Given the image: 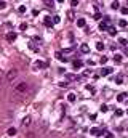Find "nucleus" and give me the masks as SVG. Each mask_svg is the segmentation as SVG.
Returning <instances> with one entry per match:
<instances>
[{"mask_svg": "<svg viewBox=\"0 0 128 138\" xmlns=\"http://www.w3.org/2000/svg\"><path fill=\"white\" fill-rule=\"evenodd\" d=\"M16 2H19V0H16Z\"/></svg>", "mask_w": 128, "mask_h": 138, "instance_id": "49530a36", "label": "nucleus"}, {"mask_svg": "<svg viewBox=\"0 0 128 138\" xmlns=\"http://www.w3.org/2000/svg\"><path fill=\"white\" fill-rule=\"evenodd\" d=\"M5 8H7V2L0 0V10H5Z\"/></svg>", "mask_w": 128, "mask_h": 138, "instance_id": "c756f323", "label": "nucleus"}, {"mask_svg": "<svg viewBox=\"0 0 128 138\" xmlns=\"http://www.w3.org/2000/svg\"><path fill=\"white\" fill-rule=\"evenodd\" d=\"M16 77H18V69H10L8 74H7V79H8L10 82H13Z\"/></svg>", "mask_w": 128, "mask_h": 138, "instance_id": "7ed1b4c3", "label": "nucleus"}, {"mask_svg": "<svg viewBox=\"0 0 128 138\" xmlns=\"http://www.w3.org/2000/svg\"><path fill=\"white\" fill-rule=\"evenodd\" d=\"M88 66H94V61L93 59H88Z\"/></svg>", "mask_w": 128, "mask_h": 138, "instance_id": "a19ab883", "label": "nucleus"}, {"mask_svg": "<svg viewBox=\"0 0 128 138\" xmlns=\"http://www.w3.org/2000/svg\"><path fill=\"white\" fill-rule=\"evenodd\" d=\"M107 61H109V58H107V56H102V58H101V64H106V63H107Z\"/></svg>", "mask_w": 128, "mask_h": 138, "instance_id": "cd10ccee", "label": "nucleus"}, {"mask_svg": "<svg viewBox=\"0 0 128 138\" xmlns=\"http://www.w3.org/2000/svg\"><path fill=\"white\" fill-rule=\"evenodd\" d=\"M0 90H2V75H0Z\"/></svg>", "mask_w": 128, "mask_h": 138, "instance_id": "c03bdc74", "label": "nucleus"}, {"mask_svg": "<svg viewBox=\"0 0 128 138\" xmlns=\"http://www.w3.org/2000/svg\"><path fill=\"white\" fill-rule=\"evenodd\" d=\"M106 138H114V135H112V133H107V135H106Z\"/></svg>", "mask_w": 128, "mask_h": 138, "instance_id": "37998d69", "label": "nucleus"}, {"mask_svg": "<svg viewBox=\"0 0 128 138\" xmlns=\"http://www.w3.org/2000/svg\"><path fill=\"white\" fill-rule=\"evenodd\" d=\"M72 66H74L75 71H77V69H82V67H83V61H82V59H74Z\"/></svg>", "mask_w": 128, "mask_h": 138, "instance_id": "423d86ee", "label": "nucleus"}, {"mask_svg": "<svg viewBox=\"0 0 128 138\" xmlns=\"http://www.w3.org/2000/svg\"><path fill=\"white\" fill-rule=\"evenodd\" d=\"M45 67H46V63H45V61H40V59H37L35 63H34V69H35V71L45 69Z\"/></svg>", "mask_w": 128, "mask_h": 138, "instance_id": "20e7f679", "label": "nucleus"}, {"mask_svg": "<svg viewBox=\"0 0 128 138\" xmlns=\"http://www.w3.org/2000/svg\"><path fill=\"white\" fill-rule=\"evenodd\" d=\"M112 67H102L101 69V75H109V74H112Z\"/></svg>", "mask_w": 128, "mask_h": 138, "instance_id": "1a4fd4ad", "label": "nucleus"}, {"mask_svg": "<svg viewBox=\"0 0 128 138\" xmlns=\"http://www.w3.org/2000/svg\"><path fill=\"white\" fill-rule=\"evenodd\" d=\"M66 79L67 80H79V77L75 74H66Z\"/></svg>", "mask_w": 128, "mask_h": 138, "instance_id": "dca6fc26", "label": "nucleus"}, {"mask_svg": "<svg viewBox=\"0 0 128 138\" xmlns=\"http://www.w3.org/2000/svg\"><path fill=\"white\" fill-rule=\"evenodd\" d=\"M71 5H72V7H77V5H79V0H72Z\"/></svg>", "mask_w": 128, "mask_h": 138, "instance_id": "4c0bfd02", "label": "nucleus"}, {"mask_svg": "<svg viewBox=\"0 0 128 138\" xmlns=\"http://www.w3.org/2000/svg\"><path fill=\"white\" fill-rule=\"evenodd\" d=\"M16 132H18V130L15 129V127H10L8 132H7V135H8V137H15V135H16Z\"/></svg>", "mask_w": 128, "mask_h": 138, "instance_id": "ddd939ff", "label": "nucleus"}, {"mask_svg": "<svg viewBox=\"0 0 128 138\" xmlns=\"http://www.w3.org/2000/svg\"><path fill=\"white\" fill-rule=\"evenodd\" d=\"M119 43H120L122 47H125V45H127V40H125V39H120V40H119Z\"/></svg>", "mask_w": 128, "mask_h": 138, "instance_id": "2f4dec72", "label": "nucleus"}, {"mask_svg": "<svg viewBox=\"0 0 128 138\" xmlns=\"http://www.w3.org/2000/svg\"><path fill=\"white\" fill-rule=\"evenodd\" d=\"M75 100H77V96H75V93H69V95H67V101L69 103H75Z\"/></svg>", "mask_w": 128, "mask_h": 138, "instance_id": "f8f14e48", "label": "nucleus"}, {"mask_svg": "<svg viewBox=\"0 0 128 138\" xmlns=\"http://www.w3.org/2000/svg\"><path fill=\"white\" fill-rule=\"evenodd\" d=\"M96 50H98V51H102V50H104V43H102V42H96Z\"/></svg>", "mask_w": 128, "mask_h": 138, "instance_id": "412c9836", "label": "nucleus"}, {"mask_svg": "<svg viewBox=\"0 0 128 138\" xmlns=\"http://www.w3.org/2000/svg\"><path fill=\"white\" fill-rule=\"evenodd\" d=\"M107 32H109V35H115V34H117V31H115V28H114V26H109Z\"/></svg>", "mask_w": 128, "mask_h": 138, "instance_id": "aec40b11", "label": "nucleus"}, {"mask_svg": "<svg viewBox=\"0 0 128 138\" xmlns=\"http://www.w3.org/2000/svg\"><path fill=\"white\" fill-rule=\"evenodd\" d=\"M107 109H109V108H107V104H101V108H99L101 112H107Z\"/></svg>", "mask_w": 128, "mask_h": 138, "instance_id": "a878e982", "label": "nucleus"}, {"mask_svg": "<svg viewBox=\"0 0 128 138\" xmlns=\"http://www.w3.org/2000/svg\"><path fill=\"white\" fill-rule=\"evenodd\" d=\"M16 37H18V34L11 31V32H8V34H7V40H8V42H15V40H16Z\"/></svg>", "mask_w": 128, "mask_h": 138, "instance_id": "0eeeda50", "label": "nucleus"}, {"mask_svg": "<svg viewBox=\"0 0 128 138\" xmlns=\"http://www.w3.org/2000/svg\"><path fill=\"white\" fill-rule=\"evenodd\" d=\"M114 61H115V63H122V55H120V53H115V55H114Z\"/></svg>", "mask_w": 128, "mask_h": 138, "instance_id": "4be33fe9", "label": "nucleus"}, {"mask_svg": "<svg viewBox=\"0 0 128 138\" xmlns=\"http://www.w3.org/2000/svg\"><path fill=\"white\" fill-rule=\"evenodd\" d=\"M109 21H110L109 16H106V18H104V21L99 24V31H107V29H109Z\"/></svg>", "mask_w": 128, "mask_h": 138, "instance_id": "39448f33", "label": "nucleus"}, {"mask_svg": "<svg viewBox=\"0 0 128 138\" xmlns=\"http://www.w3.org/2000/svg\"><path fill=\"white\" fill-rule=\"evenodd\" d=\"M56 2H58V3H63V2H64V0H56Z\"/></svg>", "mask_w": 128, "mask_h": 138, "instance_id": "a18cd8bd", "label": "nucleus"}, {"mask_svg": "<svg viewBox=\"0 0 128 138\" xmlns=\"http://www.w3.org/2000/svg\"><path fill=\"white\" fill-rule=\"evenodd\" d=\"M80 51H82V53H90V47L87 45V43H82V45H80Z\"/></svg>", "mask_w": 128, "mask_h": 138, "instance_id": "9b49d317", "label": "nucleus"}, {"mask_svg": "<svg viewBox=\"0 0 128 138\" xmlns=\"http://www.w3.org/2000/svg\"><path fill=\"white\" fill-rule=\"evenodd\" d=\"M29 88V85L27 82H19L16 87H15V92L16 93H26V90Z\"/></svg>", "mask_w": 128, "mask_h": 138, "instance_id": "f257e3e1", "label": "nucleus"}, {"mask_svg": "<svg viewBox=\"0 0 128 138\" xmlns=\"http://www.w3.org/2000/svg\"><path fill=\"white\" fill-rule=\"evenodd\" d=\"M67 16H69V19H74V11H67Z\"/></svg>", "mask_w": 128, "mask_h": 138, "instance_id": "f704fd0d", "label": "nucleus"}, {"mask_svg": "<svg viewBox=\"0 0 128 138\" xmlns=\"http://www.w3.org/2000/svg\"><path fill=\"white\" fill-rule=\"evenodd\" d=\"M115 116H117V117L123 116V111H122V109H115Z\"/></svg>", "mask_w": 128, "mask_h": 138, "instance_id": "7c9ffc66", "label": "nucleus"}, {"mask_svg": "<svg viewBox=\"0 0 128 138\" xmlns=\"http://www.w3.org/2000/svg\"><path fill=\"white\" fill-rule=\"evenodd\" d=\"M94 19H101V13H96L94 15Z\"/></svg>", "mask_w": 128, "mask_h": 138, "instance_id": "ea45409f", "label": "nucleus"}, {"mask_svg": "<svg viewBox=\"0 0 128 138\" xmlns=\"http://www.w3.org/2000/svg\"><path fill=\"white\" fill-rule=\"evenodd\" d=\"M43 23H45V26H46V28H53V24H55V23H53V21L50 19V16H46V18L43 19Z\"/></svg>", "mask_w": 128, "mask_h": 138, "instance_id": "9d476101", "label": "nucleus"}, {"mask_svg": "<svg viewBox=\"0 0 128 138\" xmlns=\"http://www.w3.org/2000/svg\"><path fill=\"white\" fill-rule=\"evenodd\" d=\"M30 124H32V117H30V116H26V117L23 119V125H24V127H29Z\"/></svg>", "mask_w": 128, "mask_h": 138, "instance_id": "6e6552de", "label": "nucleus"}, {"mask_svg": "<svg viewBox=\"0 0 128 138\" xmlns=\"http://www.w3.org/2000/svg\"><path fill=\"white\" fill-rule=\"evenodd\" d=\"M119 26H120V28H127V26H128L127 19H120V21H119Z\"/></svg>", "mask_w": 128, "mask_h": 138, "instance_id": "b1692460", "label": "nucleus"}, {"mask_svg": "<svg viewBox=\"0 0 128 138\" xmlns=\"http://www.w3.org/2000/svg\"><path fill=\"white\" fill-rule=\"evenodd\" d=\"M59 21H61V16H58V15H56V16H53V23H55V24H58Z\"/></svg>", "mask_w": 128, "mask_h": 138, "instance_id": "c85d7f7f", "label": "nucleus"}, {"mask_svg": "<svg viewBox=\"0 0 128 138\" xmlns=\"http://www.w3.org/2000/svg\"><path fill=\"white\" fill-rule=\"evenodd\" d=\"M120 13H122L123 16H125V15H128V7H122V8H120Z\"/></svg>", "mask_w": 128, "mask_h": 138, "instance_id": "393cba45", "label": "nucleus"}, {"mask_svg": "<svg viewBox=\"0 0 128 138\" xmlns=\"http://www.w3.org/2000/svg\"><path fill=\"white\" fill-rule=\"evenodd\" d=\"M26 10H27V8H26L24 5H19V7H18V11H19V13H26Z\"/></svg>", "mask_w": 128, "mask_h": 138, "instance_id": "bb28decb", "label": "nucleus"}, {"mask_svg": "<svg viewBox=\"0 0 128 138\" xmlns=\"http://www.w3.org/2000/svg\"><path fill=\"white\" fill-rule=\"evenodd\" d=\"M67 85H69V82H66V80L64 82H59V87H67Z\"/></svg>", "mask_w": 128, "mask_h": 138, "instance_id": "e433bc0d", "label": "nucleus"}, {"mask_svg": "<svg viewBox=\"0 0 128 138\" xmlns=\"http://www.w3.org/2000/svg\"><path fill=\"white\" fill-rule=\"evenodd\" d=\"M115 83H117V85H122V83H123V75H122V74H119V75L115 77Z\"/></svg>", "mask_w": 128, "mask_h": 138, "instance_id": "f3484780", "label": "nucleus"}, {"mask_svg": "<svg viewBox=\"0 0 128 138\" xmlns=\"http://www.w3.org/2000/svg\"><path fill=\"white\" fill-rule=\"evenodd\" d=\"M77 26H79V28H85V26H87V23H85V19H83V18L77 19Z\"/></svg>", "mask_w": 128, "mask_h": 138, "instance_id": "6ab92c4d", "label": "nucleus"}, {"mask_svg": "<svg viewBox=\"0 0 128 138\" xmlns=\"http://www.w3.org/2000/svg\"><path fill=\"white\" fill-rule=\"evenodd\" d=\"M125 100H127V93H119V95H117V101H125Z\"/></svg>", "mask_w": 128, "mask_h": 138, "instance_id": "4468645a", "label": "nucleus"}, {"mask_svg": "<svg viewBox=\"0 0 128 138\" xmlns=\"http://www.w3.org/2000/svg\"><path fill=\"white\" fill-rule=\"evenodd\" d=\"M90 133H91L93 137H102V135L106 133V130L104 129H98V127H93V129H90Z\"/></svg>", "mask_w": 128, "mask_h": 138, "instance_id": "f03ea898", "label": "nucleus"}, {"mask_svg": "<svg viewBox=\"0 0 128 138\" xmlns=\"http://www.w3.org/2000/svg\"><path fill=\"white\" fill-rule=\"evenodd\" d=\"M110 8H112V10H119V8H120V3H119V2H117V0H115V2H112V5H110Z\"/></svg>", "mask_w": 128, "mask_h": 138, "instance_id": "5701e85b", "label": "nucleus"}, {"mask_svg": "<svg viewBox=\"0 0 128 138\" xmlns=\"http://www.w3.org/2000/svg\"><path fill=\"white\" fill-rule=\"evenodd\" d=\"M46 2V7H53V0H45Z\"/></svg>", "mask_w": 128, "mask_h": 138, "instance_id": "c9c22d12", "label": "nucleus"}, {"mask_svg": "<svg viewBox=\"0 0 128 138\" xmlns=\"http://www.w3.org/2000/svg\"><path fill=\"white\" fill-rule=\"evenodd\" d=\"M104 96L109 100V98H112V90L110 88H104Z\"/></svg>", "mask_w": 128, "mask_h": 138, "instance_id": "2eb2a0df", "label": "nucleus"}, {"mask_svg": "<svg viewBox=\"0 0 128 138\" xmlns=\"http://www.w3.org/2000/svg\"><path fill=\"white\" fill-rule=\"evenodd\" d=\"M27 138H34V132H30V133L27 135Z\"/></svg>", "mask_w": 128, "mask_h": 138, "instance_id": "79ce46f5", "label": "nucleus"}, {"mask_svg": "<svg viewBox=\"0 0 128 138\" xmlns=\"http://www.w3.org/2000/svg\"><path fill=\"white\" fill-rule=\"evenodd\" d=\"M19 28H21V31H26V29H27V24H26V23H23Z\"/></svg>", "mask_w": 128, "mask_h": 138, "instance_id": "473e14b6", "label": "nucleus"}, {"mask_svg": "<svg viewBox=\"0 0 128 138\" xmlns=\"http://www.w3.org/2000/svg\"><path fill=\"white\" fill-rule=\"evenodd\" d=\"M56 58H58L59 61H64V63H67V61H69L66 56H63V53H56Z\"/></svg>", "mask_w": 128, "mask_h": 138, "instance_id": "a211bd4d", "label": "nucleus"}, {"mask_svg": "<svg viewBox=\"0 0 128 138\" xmlns=\"http://www.w3.org/2000/svg\"><path fill=\"white\" fill-rule=\"evenodd\" d=\"M87 90H90V92H91V93H94V88H93L91 85H87Z\"/></svg>", "mask_w": 128, "mask_h": 138, "instance_id": "58836bf2", "label": "nucleus"}, {"mask_svg": "<svg viewBox=\"0 0 128 138\" xmlns=\"http://www.w3.org/2000/svg\"><path fill=\"white\" fill-rule=\"evenodd\" d=\"M29 47H30V50H34V51H38V48H37L35 45H32V43H29Z\"/></svg>", "mask_w": 128, "mask_h": 138, "instance_id": "72a5a7b5", "label": "nucleus"}]
</instances>
